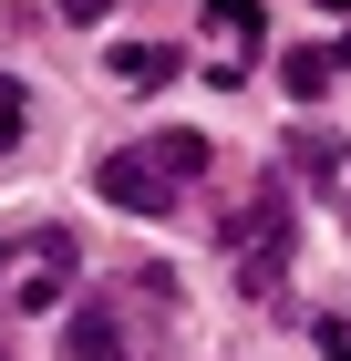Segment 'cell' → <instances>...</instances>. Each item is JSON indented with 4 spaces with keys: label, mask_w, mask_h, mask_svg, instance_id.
Masks as SVG:
<instances>
[{
    "label": "cell",
    "mask_w": 351,
    "mask_h": 361,
    "mask_svg": "<svg viewBox=\"0 0 351 361\" xmlns=\"http://www.w3.org/2000/svg\"><path fill=\"white\" fill-rule=\"evenodd\" d=\"M73 361H135L124 310H114V300H83V310H73Z\"/></svg>",
    "instance_id": "5"
},
{
    "label": "cell",
    "mask_w": 351,
    "mask_h": 361,
    "mask_svg": "<svg viewBox=\"0 0 351 361\" xmlns=\"http://www.w3.org/2000/svg\"><path fill=\"white\" fill-rule=\"evenodd\" d=\"M73 269H83L73 227H0V310H52Z\"/></svg>",
    "instance_id": "2"
},
{
    "label": "cell",
    "mask_w": 351,
    "mask_h": 361,
    "mask_svg": "<svg viewBox=\"0 0 351 361\" xmlns=\"http://www.w3.org/2000/svg\"><path fill=\"white\" fill-rule=\"evenodd\" d=\"M207 166H217L207 135H145V145H114L104 166H93V196L124 207V217H165V207H186L207 186Z\"/></svg>",
    "instance_id": "1"
},
{
    "label": "cell",
    "mask_w": 351,
    "mask_h": 361,
    "mask_svg": "<svg viewBox=\"0 0 351 361\" xmlns=\"http://www.w3.org/2000/svg\"><path fill=\"white\" fill-rule=\"evenodd\" d=\"M104 83L155 93V83H176V52H165V42H114V52H104Z\"/></svg>",
    "instance_id": "6"
},
{
    "label": "cell",
    "mask_w": 351,
    "mask_h": 361,
    "mask_svg": "<svg viewBox=\"0 0 351 361\" xmlns=\"http://www.w3.org/2000/svg\"><path fill=\"white\" fill-rule=\"evenodd\" d=\"M321 351H331V361H351V300H331V310H321Z\"/></svg>",
    "instance_id": "9"
},
{
    "label": "cell",
    "mask_w": 351,
    "mask_h": 361,
    "mask_svg": "<svg viewBox=\"0 0 351 361\" xmlns=\"http://www.w3.org/2000/svg\"><path fill=\"white\" fill-rule=\"evenodd\" d=\"M258 42H269V11L258 0H207V83L238 93L248 62H258Z\"/></svg>",
    "instance_id": "4"
},
{
    "label": "cell",
    "mask_w": 351,
    "mask_h": 361,
    "mask_svg": "<svg viewBox=\"0 0 351 361\" xmlns=\"http://www.w3.org/2000/svg\"><path fill=\"white\" fill-rule=\"evenodd\" d=\"M104 11H114V0H62V21H104Z\"/></svg>",
    "instance_id": "10"
},
{
    "label": "cell",
    "mask_w": 351,
    "mask_h": 361,
    "mask_svg": "<svg viewBox=\"0 0 351 361\" xmlns=\"http://www.w3.org/2000/svg\"><path fill=\"white\" fill-rule=\"evenodd\" d=\"M227 258H238V289H248V300H269L279 279H290V207H279V186L227 217Z\"/></svg>",
    "instance_id": "3"
},
{
    "label": "cell",
    "mask_w": 351,
    "mask_h": 361,
    "mask_svg": "<svg viewBox=\"0 0 351 361\" xmlns=\"http://www.w3.org/2000/svg\"><path fill=\"white\" fill-rule=\"evenodd\" d=\"M331 73H351V42H331V52H279V83L310 104V93H331Z\"/></svg>",
    "instance_id": "7"
},
{
    "label": "cell",
    "mask_w": 351,
    "mask_h": 361,
    "mask_svg": "<svg viewBox=\"0 0 351 361\" xmlns=\"http://www.w3.org/2000/svg\"><path fill=\"white\" fill-rule=\"evenodd\" d=\"M321 11H351V0H321Z\"/></svg>",
    "instance_id": "11"
},
{
    "label": "cell",
    "mask_w": 351,
    "mask_h": 361,
    "mask_svg": "<svg viewBox=\"0 0 351 361\" xmlns=\"http://www.w3.org/2000/svg\"><path fill=\"white\" fill-rule=\"evenodd\" d=\"M21 124H31V93L11 83V73H0V155H11V145H21Z\"/></svg>",
    "instance_id": "8"
}]
</instances>
